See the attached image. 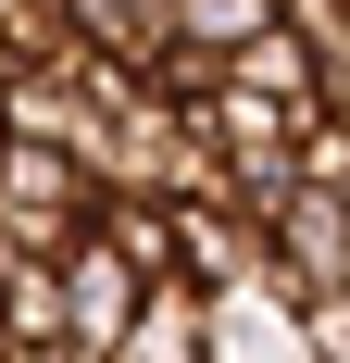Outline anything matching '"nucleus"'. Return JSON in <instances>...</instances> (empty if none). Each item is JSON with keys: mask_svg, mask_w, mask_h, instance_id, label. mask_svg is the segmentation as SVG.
I'll return each instance as SVG.
<instances>
[{"mask_svg": "<svg viewBox=\"0 0 350 363\" xmlns=\"http://www.w3.org/2000/svg\"><path fill=\"white\" fill-rule=\"evenodd\" d=\"M101 163L63 138H13V163H0V238H26V251H63L75 225H101Z\"/></svg>", "mask_w": 350, "mask_h": 363, "instance_id": "1", "label": "nucleus"}, {"mask_svg": "<svg viewBox=\"0 0 350 363\" xmlns=\"http://www.w3.org/2000/svg\"><path fill=\"white\" fill-rule=\"evenodd\" d=\"M300 326H313V363H350V289L300 301Z\"/></svg>", "mask_w": 350, "mask_h": 363, "instance_id": "9", "label": "nucleus"}, {"mask_svg": "<svg viewBox=\"0 0 350 363\" xmlns=\"http://www.w3.org/2000/svg\"><path fill=\"white\" fill-rule=\"evenodd\" d=\"M175 276H201V289L263 276V213H238L225 188H213V201H175Z\"/></svg>", "mask_w": 350, "mask_h": 363, "instance_id": "6", "label": "nucleus"}, {"mask_svg": "<svg viewBox=\"0 0 350 363\" xmlns=\"http://www.w3.org/2000/svg\"><path fill=\"white\" fill-rule=\"evenodd\" d=\"M0 363H13V326H0Z\"/></svg>", "mask_w": 350, "mask_h": 363, "instance_id": "12", "label": "nucleus"}, {"mask_svg": "<svg viewBox=\"0 0 350 363\" xmlns=\"http://www.w3.org/2000/svg\"><path fill=\"white\" fill-rule=\"evenodd\" d=\"M13 138H26V125H13V88H0V163H13Z\"/></svg>", "mask_w": 350, "mask_h": 363, "instance_id": "11", "label": "nucleus"}, {"mask_svg": "<svg viewBox=\"0 0 350 363\" xmlns=\"http://www.w3.org/2000/svg\"><path fill=\"white\" fill-rule=\"evenodd\" d=\"M213 363H313L300 301H288L276 276H238V289H213Z\"/></svg>", "mask_w": 350, "mask_h": 363, "instance_id": "5", "label": "nucleus"}, {"mask_svg": "<svg viewBox=\"0 0 350 363\" xmlns=\"http://www.w3.org/2000/svg\"><path fill=\"white\" fill-rule=\"evenodd\" d=\"M63 26H75V38H101V50H138V38L163 26V0H63Z\"/></svg>", "mask_w": 350, "mask_h": 363, "instance_id": "8", "label": "nucleus"}, {"mask_svg": "<svg viewBox=\"0 0 350 363\" xmlns=\"http://www.w3.org/2000/svg\"><path fill=\"white\" fill-rule=\"evenodd\" d=\"M101 363H213V289L201 276H150V301L101 338Z\"/></svg>", "mask_w": 350, "mask_h": 363, "instance_id": "3", "label": "nucleus"}, {"mask_svg": "<svg viewBox=\"0 0 350 363\" xmlns=\"http://www.w3.org/2000/svg\"><path fill=\"white\" fill-rule=\"evenodd\" d=\"M338 13H350V0H338Z\"/></svg>", "mask_w": 350, "mask_h": 363, "instance_id": "13", "label": "nucleus"}, {"mask_svg": "<svg viewBox=\"0 0 350 363\" xmlns=\"http://www.w3.org/2000/svg\"><path fill=\"white\" fill-rule=\"evenodd\" d=\"M63 301H75V338H113L150 301V263L125 251L113 225H75V238H63Z\"/></svg>", "mask_w": 350, "mask_h": 363, "instance_id": "4", "label": "nucleus"}, {"mask_svg": "<svg viewBox=\"0 0 350 363\" xmlns=\"http://www.w3.org/2000/svg\"><path fill=\"white\" fill-rule=\"evenodd\" d=\"M263 26H276V0H163V38H188V50H213V63H238Z\"/></svg>", "mask_w": 350, "mask_h": 363, "instance_id": "7", "label": "nucleus"}, {"mask_svg": "<svg viewBox=\"0 0 350 363\" xmlns=\"http://www.w3.org/2000/svg\"><path fill=\"white\" fill-rule=\"evenodd\" d=\"M263 276H276L288 301H325V289H338V276H350V188H313V176L288 188L276 225H263Z\"/></svg>", "mask_w": 350, "mask_h": 363, "instance_id": "2", "label": "nucleus"}, {"mask_svg": "<svg viewBox=\"0 0 350 363\" xmlns=\"http://www.w3.org/2000/svg\"><path fill=\"white\" fill-rule=\"evenodd\" d=\"M13 363H101V338H75V326L63 338H13Z\"/></svg>", "mask_w": 350, "mask_h": 363, "instance_id": "10", "label": "nucleus"}]
</instances>
